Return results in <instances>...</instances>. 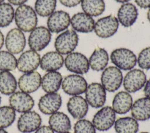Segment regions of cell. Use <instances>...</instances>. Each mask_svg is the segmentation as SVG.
Masks as SVG:
<instances>
[{
	"label": "cell",
	"instance_id": "6da1fadb",
	"mask_svg": "<svg viewBox=\"0 0 150 133\" xmlns=\"http://www.w3.org/2000/svg\"><path fill=\"white\" fill-rule=\"evenodd\" d=\"M15 21L19 29L24 32H30L38 23V17L35 10L30 6H19L15 12Z\"/></svg>",
	"mask_w": 150,
	"mask_h": 133
},
{
	"label": "cell",
	"instance_id": "7a4b0ae2",
	"mask_svg": "<svg viewBox=\"0 0 150 133\" xmlns=\"http://www.w3.org/2000/svg\"><path fill=\"white\" fill-rule=\"evenodd\" d=\"M111 62L120 69L128 71L134 68L137 64L135 54L130 50L120 48L113 50L110 55Z\"/></svg>",
	"mask_w": 150,
	"mask_h": 133
},
{
	"label": "cell",
	"instance_id": "3957f363",
	"mask_svg": "<svg viewBox=\"0 0 150 133\" xmlns=\"http://www.w3.org/2000/svg\"><path fill=\"white\" fill-rule=\"evenodd\" d=\"M79 37L77 33L71 29L60 33L55 39L54 48L62 55L72 52L78 45Z\"/></svg>",
	"mask_w": 150,
	"mask_h": 133
},
{
	"label": "cell",
	"instance_id": "277c9868",
	"mask_svg": "<svg viewBox=\"0 0 150 133\" xmlns=\"http://www.w3.org/2000/svg\"><path fill=\"white\" fill-rule=\"evenodd\" d=\"M123 80L121 70L115 66L105 68L101 74V85L105 90L114 92L121 86Z\"/></svg>",
	"mask_w": 150,
	"mask_h": 133
},
{
	"label": "cell",
	"instance_id": "5b68a950",
	"mask_svg": "<svg viewBox=\"0 0 150 133\" xmlns=\"http://www.w3.org/2000/svg\"><path fill=\"white\" fill-rule=\"evenodd\" d=\"M52 34L45 26L36 27L28 37V45L30 48L35 51H40L46 47L51 40Z\"/></svg>",
	"mask_w": 150,
	"mask_h": 133
},
{
	"label": "cell",
	"instance_id": "8992f818",
	"mask_svg": "<svg viewBox=\"0 0 150 133\" xmlns=\"http://www.w3.org/2000/svg\"><path fill=\"white\" fill-rule=\"evenodd\" d=\"M87 86V82L84 78L78 74L69 75L62 82L63 90L70 96H78L85 93Z\"/></svg>",
	"mask_w": 150,
	"mask_h": 133
},
{
	"label": "cell",
	"instance_id": "52a82bcc",
	"mask_svg": "<svg viewBox=\"0 0 150 133\" xmlns=\"http://www.w3.org/2000/svg\"><path fill=\"white\" fill-rule=\"evenodd\" d=\"M64 63L68 71L78 75L87 73L90 68L87 58L84 54L78 52H72L67 54Z\"/></svg>",
	"mask_w": 150,
	"mask_h": 133
},
{
	"label": "cell",
	"instance_id": "ba28073f",
	"mask_svg": "<svg viewBox=\"0 0 150 133\" xmlns=\"http://www.w3.org/2000/svg\"><path fill=\"white\" fill-rule=\"evenodd\" d=\"M115 113L110 106H105L99 110L94 116L92 123L98 131H105L110 129L115 121Z\"/></svg>",
	"mask_w": 150,
	"mask_h": 133
},
{
	"label": "cell",
	"instance_id": "9c48e42d",
	"mask_svg": "<svg viewBox=\"0 0 150 133\" xmlns=\"http://www.w3.org/2000/svg\"><path fill=\"white\" fill-rule=\"evenodd\" d=\"M119 22L116 17L110 15L99 19L95 23L94 30L96 35L103 38H109L117 32Z\"/></svg>",
	"mask_w": 150,
	"mask_h": 133
},
{
	"label": "cell",
	"instance_id": "30bf717a",
	"mask_svg": "<svg viewBox=\"0 0 150 133\" xmlns=\"http://www.w3.org/2000/svg\"><path fill=\"white\" fill-rule=\"evenodd\" d=\"M85 99L88 105L98 108L103 107L106 102V90L101 84L93 82L87 86Z\"/></svg>",
	"mask_w": 150,
	"mask_h": 133
},
{
	"label": "cell",
	"instance_id": "8fae6325",
	"mask_svg": "<svg viewBox=\"0 0 150 133\" xmlns=\"http://www.w3.org/2000/svg\"><path fill=\"white\" fill-rule=\"evenodd\" d=\"M146 81L144 72L139 69H132L123 79V86L128 93H135L141 89Z\"/></svg>",
	"mask_w": 150,
	"mask_h": 133
},
{
	"label": "cell",
	"instance_id": "7c38bea8",
	"mask_svg": "<svg viewBox=\"0 0 150 133\" xmlns=\"http://www.w3.org/2000/svg\"><path fill=\"white\" fill-rule=\"evenodd\" d=\"M42 118L39 113L29 111L22 113L17 122V128L22 133H31L35 131L41 125Z\"/></svg>",
	"mask_w": 150,
	"mask_h": 133
},
{
	"label": "cell",
	"instance_id": "4fadbf2b",
	"mask_svg": "<svg viewBox=\"0 0 150 133\" xmlns=\"http://www.w3.org/2000/svg\"><path fill=\"white\" fill-rule=\"evenodd\" d=\"M40 56L37 52L32 50L22 52L17 60L16 68L23 73L35 71L40 65Z\"/></svg>",
	"mask_w": 150,
	"mask_h": 133
},
{
	"label": "cell",
	"instance_id": "5bb4252c",
	"mask_svg": "<svg viewBox=\"0 0 150 133\" xmlns=\"http://www.w3.org/2000/svg\"><path fill=\"white\" fill-rule=\"evenodd\" d=\"M5 43L6 48L9 52L13 54H19L25 47V34L18 28H13L7 33Z\"/></svg>",
	"mask_w": 150,
	"mask_h": 133
},
{
	"label": "cell",
	"instance_id": "9a60e30c",
	"mask_svg": "<svg viewBox=\"0 0 150 133\" xmlns=\"http://www.w3.org/2000/svg\"><path fill=\"white\" fill-rule=\"evenodd\" d=\"M9 103L15 111L21 113L30 111L35 105L33 97L29 93L22 91L15 92L11 94Z\"/></svg>",
	"mask_w": 150,
	"mask_h": 133
},
{
	"label": "cell",
	"instance_id": "2e32d148",
	"mask_svg": "<svg viewBox=\"0 0 150 133\" xmlns=\"http://www.w3.org/2000/svg\"><path fill=\"white\" fill-rule=\"evenodd\" d=\"M62 100L57 93H46L41 96L38 102V108L41 113L51 115L57 112L62 106Z\"/></svg>",
	"mask_w": 150,
	"mask_h": 133
},
{
	"label": "cell",
	"instance_id": "e0dca14e",
	"mask_svg": "<svg viewBox=\"0 0 150 133\" xmlns=\"http://www.w3.org/2000/svg\"><path fill=\"white\" fill-rule=\"evenodd\" d=\"M70 24L69 14L63 10L53 12L48 18L47 26L49 30L54 33H59L66 30Z\"/></svg>",
	"mask_w": 150,
	"mask_h": 133
},
{
	"label": "cell",
	"instance_id": "ac0fdd59",
	"mask_svg": "<svg viewBox=\"0 0 150 133\" xmlns=\"http://www.w3.org/2000/svg\"><path fill=\"white\" fill-rule=\"evenodd\" d=\"M42 77L37 71L24 73L18 79V86L21 91L31 93L36 91L41 86Z\"/></svg>",
	"mask_w": 150,
	"mask_h": 133
},
{
	"label": "cell",
	"instance_id": "d6986e66",
	"mask_svg": "<svg viewBox=\"0 0 150 133\" xmlns=\"http://www.w3.org/2000/svg\"><path fill=\"white\" fill-rule=\"evenodd\" d=\"M67 108L70 115L76 120L83 119L87 114L88 104L81 96H73L67 103Z\"/></svg>",
	"mask_w": 150,
	"mask_h": 133
},
{
	"label": "cell",
	"instance_id": "ffe728a7",
	"mask_svg": "<svg viewBox=\"0 0 150 133\" xmlns=\"http://www.w3.org/2000/svg\"><path fill=\"white\" fill-rule=\"evenodd\" d=\"M70 23L75 32L83 33L91 32L95 25L93 18L84 12L74 14L70 19Z\"/></svg>",
	"mask_w": 150,
	"mask_h": 133
},
{
	"label": "cell",
	"instance_id": "44dd1931",
	"mask_svg": "<svg viewBox=\"0 0 150 133\" xmlns=\"http://www.w3.org/2000/svg\"><path fill=\"white\" fill-rule=\"evenodd\" d=\"M138 13L136 6L131 3L122 4L117 13L118 20L125 27L131 26L137 20Z\"/></svg>",
	"mask_w": 150,
	"mask_h": 133
},
{
	"label": "cell",
	"instance_id": "7402d4cb",
	"mask_svg": "<svg viewBox=\"0 0 150 133\" xmlns=\"http://www.w3.org/2000/svg\"><path fill=\"white\" fill-rule=\"evenodd\" d=\"M64 60L62 55L58 52L49 51L40 58V66L46 72L57 71L63 66Z\"/></svg>",
	"mask_w": 150,
	"mask_h": 133
},
{
	"label": "cell",
	"instance_id": "603a6c76",
	"mask_svg": "<svg viewBox=\"0 0 150 133\" xmlns=\"http://www.w3.org/2000/svg\"><path fill=\"white\" fill-rule=\"evenodd\" d=\"M131 112L132 117L137 121L150 119V98L145 97L135 100L132 103Z\"/></svg>",
	"mask_w": 150,
	"mask_h": 133
},
{
	"label": "cell",
	"instance_id": "cb8c5ba5",
	"mask_svg": "<svg viewBox=\"0 0 150 133\" xmlns=\"http://www.w3.org/2000/svg\"><path fill=\"white\" fill-rule=\"evenodd\" d=\"M49 126L57 133H65L71 130V121L69 117L64 113L57 111L50 115Z\"/></svg>",
	"mask_w": 150,
	"mask_h": 133
},
{
	"label": "cell",
	"instance_id": "d4e9b609",
	"mask_svg": "<svg viewBox=\"0 0 150 133\" xmlns=\"http://www.w3.org/2000/svg\"><path fill=\"white\" fill-rule=\"evenodd\" d=\"M132 103V97L129 93L121 91L114 97L111 107L115 113L124 114L131 110Z\"/></svg>",
	"mask_w": 150,
	"mask_h": 133
},
{
	"label": "cell",
	"instance_id": "484cf974",
	"mask_svg": "<svg viewBox=\"0 0 150 133\" xmlns=\"http://www.w3.org/2000/svg\"><path fill=\"white\" fill-rule=\"evenodd\" d=\"M62 80V75L60 72L57 71L47 72L42 78L41 86L46 93H56L60 89Z\"/></svg>",
	"mask_w": 150,
	"mask_h": 133
},
{
	"label": "cell",
	"instance_id": "4316f807",
	"mask_svg": "<svg viewBox=\"0 0 150 133\" xmlns=\"http://www.w3.org/2000/svg\"><path fill=\"white\" fill-rule=\"evenodd\" d=\"M108 54L103 48L97 47L89 58L88 62L92 70L100 71L104 70L108 62Z\"/></svg>",
	"mask_w": 150,
	"mask_h": 133
},
{
	"label": "cell",
	"instance_id": "83f0119b",
	"mask_svg": "<svg viewBox=\"0 0 150 133\" xmlns=\"http://www.w3.org/2000/svg\"><path fill=\"white\" fill-rule=\"evenodd\" d=\"M114 129L117 133H137L139 124L132 117H121L115 120Z\"/></svg>",
	"mask_w": 150,
	"mask_h": 133
},
{
	"label": "cell",
	"instance_id": "f1b7e54d",
	"mask_svg": "<svg viewBox=\"0 0 150 133\" xmlns=\"http://www.w3.org/2000/svg\"><path fill=\"white\" fill-rule=\"evenodd\" d=\"M17 85L15 77L10 71L0 72V93L11 95L15 92Z\"/></svg>",
	"mask_w": 150,
	"mask_h": 133
},
{
	"label": "cell",
	"instance_id": "f546056e",
	"mask_svg": "<svg viewBox=\"0 0 150 133\" xmlns=\"http://www.w3.org/2000/svg\"><path fill=\"white\" fill-rule=\"evenodd\" d=\"M81 6L84 13L96 17L101 15L105 8L104 0H82Z\"/></svg>",
	"mask_w": 150,
	"mask_h": 133
},
{
	"label": "cell",
	"instance_id": "4dcf8cb0",
	"mask_svg": "<svg viewBox=\"0 0 150 133\" xmlns=\"http://www.w3.org/2000/svg\"><path fill=\"white\" fill-rule=\"evenodd\" d=\"M56 3V0H36L35 10L40 16H49L54 12Z\"/></svg>",
	"mask_w": 150,
	"mask_h": 133
},
{
	"label": "cell",
	"instance_id": "1f68e13d",
	"mask_svg": "<svg viewBox=\"0 0 150 133\" xmlns=\"http://www.w3.org/2000/svg\"><path fill=\"white\" fill-rule=\"evenodd\" d=\"M15 12L13 6L9 3L0 4V27L8 26L13 21Z\"/></svg>",
	"mask_w": 150,
	"mask_h": 133
},
{
	"label": "cell",
	"instance_id": "d6a6232c",
	"mask_svg": "<svg viewBox=\"0 0 150 133\" xmlns=\"http://www.w3.org/2000/svg\"><path fill=\"white\" fill-rule=\"evenodd\" d=\"M17 60L8 51H0V71H12L16 69Z\"/></svg>",
	"mask_w": 150,
	"mask_h": 133
},
{
	"label": "cell",
	"instance_id": "836d02e7",
	"mask_svg": "<svg viewBox=\"0 0 150 133\" xmlns=\"http://www.w3.org/2000/svg\"><path fill=\"white\" fill-rule=\"evenodd\" d=\"M16 118V111L10 106L0 107V128L11 126Z\"/></svg>",
	"mask_w": 150,
	"mask_h": 133
},
{
	"label": "cell",
	"instance_id": "e575fe53",
	"mask_svg": "<svg viewBox=\"0 0 150 133\" xmlns=\"http://www.w3.org/2000/svg\"><path fill=\"white\" fill-rule=\"evenodd\" d=\"M74 133H96L93 123L86 119H80L74 124Z\"/></svg>",
	"mask_w": 150,
	"mask_h": 133
},
{
	"label": "cell",
	"instance_id": "d590c367",
	"mask_svg": "<svg viewBox=\"0 0 150 133\" xmlns=\"http://www.w3.org/2000/svg\"><path fill=\"white\" fill-rule=\"evenodd\" d=\"M137 62L141 69L146 70L150 69V47H146L141 51Z\"/></svg>",
	"mask_w": 150,
	"mask_h": 133
},
{
	"label": "cell",
	"instance_id": "8d00e7d4",
	"mask_svg": "<svg viewBox=\"0 0 150 133\" xmlns=\"http://www.w3.org/2000/svg\"><path fill=\"white\" fill-rule=\"evenodd\" d=\"M81 1L82 0H59L61 4L68 8H72L77 6L81 2Z\"/></svg>",
	"mask_w": 150,
	"mask_h": 133
},
{
	"label": "cell",
	"instance_id": "74e56055",
	"mask_svg": "<svg viewBox=\"0 0 150 133\" xmlns=\"http://www.w3.org/2000/svg\"><path fill=\"white\" fill-rule=\"evenodd\" d=\"M34 133H54V132L49 126L42 125L40 126Z\"/></svg>",
	"mask_w": 150,
	"mask_h": 133
},
{
	"label": "cell",
	"instance_id": "f35d334b",
	"mask_svg": "<svg viewBox=\"0 0 150 133\" xmlns=\"http://www.w3.org/2000/svg\"><path fill=\"white\" fill-rule=\"evenodd\" d=\"M135 2L141 8L147 9L150 8V0H135Z\"/></svg>",
	"mask_w": 150,
	"mask_h": 133
},
{
	"label": "cell",
	"instance_id": "ab89813d",
	"mask_svg": "<svg viewBox=\"0 0 150 133\" xmlns=\"http://www.w3.org/2000/svg\"><path fill=\"white\" fill-rule=\"evenodd\" d=\"M144 93L145 97L150 98V78L146 81V83L144 85Z\"/></svg>",
	"mask_w": 150,
	"mask_h": 133
},
{
	"label": "cell",
	"instance_id": "60d3db41",
	"mask_svg": "<svg viewBox=\"0 0 150 133\" xmlns=\"http://www.w3.org/2000/svg\"><path fill=\"white\" fill-rule=\"evenodd\" d=\"M8 2L14 5H23L28 0H8Z\"/></svg>",
	"mask_w": 150,
	"mask_h": 133
},
{
	"label": "cell",
	"instance_id": "b9f144b4",
	"mask_svg": "<svg viewBox=\"0 0 150 133\" xmlns=\"http://www.w3.org/2000/svg\"><path fill=\"white\" fill-rule=\"evenodd\" d=\"M4 43V36L0 30V50L2 48Z\"/></svg>",
	"mask_w": 150,
	"mask_h": 133
},
{
	"label": "cell",
	"instance_id": "7bdbcfd3",
	"mask_svg": "<svg viewBox=\"0 0 150 133\" xmlns=\"http://www.w3.org/2000/svg\"><path fill=\"white\" fill-rule=\"evenodd\" d=\"M116 2H119V3H125L127 2L128 1H130V0H115Z\"/></svg>",
	"mask_w": 150,
	"mask_h": 133
},
{
	"label": "cell",
	"instance_id": "ee69618b",
	"mask_svg": "<svg viewBox=\"0 0 150 133\" xmlns=\"http://www.w3.org/2000/svg\"><path fill=\"white\" fill-rule=\"evenodd\" d=\"M147 19L149 20V22H150V8H149L148 12H147Z\"/></svg>",
	"mask_w": 150,
	"mask_h": 133
},
{
	"label": "cell",
	"instance_id": "f6af8a7d",
	"mask_svg": "<svg viewBox=\"0 0 150 133\" xmlns=\"http://www.w3.org/2000/svg\"><path fill=\"white\" fill-rule=\"evenodd\" d=\"M0 133H8L6 130L4 128H0Z\"/></svg>",
	"mask_w": 150,
	"mask_h": 133
},
{
	"label": "cell",
	"instance_id": "bcb514c9",
	"mask_svg": "<svg viewBox=\"0 0 150 133\" xmlns=\"http://www.w3.org/2000/svg\"><path fill=\"white\" fill-rule=\"evenodd\" d=\"M4 1V0H0V4H1V3H2V2H3Z\"/></svg>",
	"mask_w": 150,
	"mask_h": 133
},
{
	"label": "cell",
	"instance_id": "7dc6e473",
	"mask_svg": "<svg viewBox=\"0 0 150 133\" xmlns=\"http://www.w3.org/2000/svg\"><path fill=\"white\" fill-rule=\"evenodd\" d=\"M139 133H149V132H139Z\"/></svg>",
	"mask_w": 150,
	"mask_h": 133
},
{
	"label": "cell",
	"instance_id": "c3c4849f",
	"mask_svg": "<svg viewBox=\"0 0 150 133\" xmlns=\"http://www.w3.org/2000/svg\"><path fill=\"white\" fill-rule=\"evenodd\" d=\"M1 96L0 95V104H1Z\"/></svg>",
	"mask_w": 150,
	"mask_h": 133
},
{
	"label": "cell",
	"instance_id": "681fc988",
	"mask_svg": "<svg viewBox=\"0 0 150 133\" xmlns=\"http://www.w3.org/2000/svg\"><path fill=\"white\" fill-rule=\"evenodd\" d=\"M65 133H71V132H65Z\"/></svg>",
	"mask_w": 150,
	"mask_h": 133
}]
</instances>
